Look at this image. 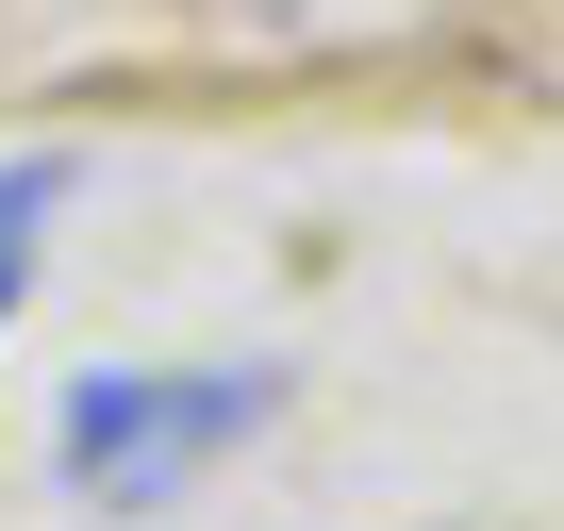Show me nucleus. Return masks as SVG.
I'll return each mask as SVG.
<instances>
[{"instance_id": "obj_1", "label": "nucleus", "mask_w": 564, "mask_h": 531, "mask_svg": "<svg viewBox=\"0 0 564 531\" xmlns=\"http://www.w3.org/2000/svg\"><path fill=\"white\" fill-rule=\"evenodd\" d=\"M282 415V382L265 366H150V382H67V415H51V465L84 481V498H117V514H150V498H183L216 448H249Z\"/></svg>"}, {"instance_id": "obj_2", "label": "nucleus", "mask_w": 564, "mask_h": 531, "mask_svg": "<svg viewBox=\"0 0 564 531\" xmlns=\"http://www.w3.org/2000/svg\"><path fill=\"white\" fill-rule=\"evenodd\" d=\"M67 199V166H0V316H18V266H34V216Z\"/></svg>"}]
</instances>
